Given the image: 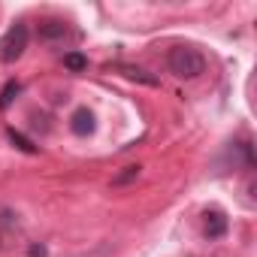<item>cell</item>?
<instances>
[{
	"label": "cell",
	"mask_w": 257,
	"mask_h": 257,
	"mask_svg": "<svg viewBox=\"0 0 257 257\" xmlns=\"http://www.w3.org/2000/svg\"><path fill=\"white\" fill-rule=\"evenodd\" d=\"M167 67L176 79H197L206 73V58L197 46H188V43H179L167 52Z\"/></svg>",
	"instance_id": "obj_1"
},
{
	"label": "cell",
	"mask_w": 257,
	"mask_h": 257,
	"mask_svg": "<svg viewBox=\"0 0 257 257\" xmlns=\"http://www.w3.org/2000/svg\"><path fill=\"white\" fill-rule=\"evenodd\" d=\"M28 40H31V31H28V25L25 22H19V25H13L4 37H0V64H16L22 55H25V49H28Z\"/></svg>",
	"instance_id": "obj_2"
},
{
	"label": "cell",
	"mask_w": 257,
	"mask_h": 257,
	"mask_svg": "<svg viewBox=\"0 0 257 257\" xmlns=\"http://www.w3.org/2000/svg\"><path fill=\"white\" fill-rule=\"evenodd\" d=\"M37 34H40L43 43H55V40H64L70 34V25L64 19H46V22H40Z\"/></svg>",
	"instance_id": "obj_3"
},
{
	"label": "cell",
	"mask_w": 257,
	"mask_h": 257,
	"mask_svg": "<svg viewBox=\"0 0 257 257\" xmlns=\"http://www.w3.org/2000/svg\"><path fill=\"white\" fill-rule=\"evenodd\" d=\"M70 131L76 134V137H88L91 131H94V112L91 109H76L73 112V118H70Z\"/></svg>",
	"instance_id": "obj_4"
},
{
	"label": "cell",
	"mask_w": 257,
	"mask_h": 257,
	"mask_svg": "<svg viewBox=\"0 0 257 257\" xmlns=\"http://www.w3.org/2000/svg\"><path fill=\"white\" fill-rule=\"evenodd\" d=\"M227 215L224 212H218V209H212V212H206V236L209 239H221L224 233H227Z\"/></svg>",
	"instance_id": "obj_5"
},
{
	"label": "cell",
	"mask_w": 257,
	"mask_h": 257,
	"mask_svg": "<svg viewBox=\"0 0 257 257\" xmlns=\"http://www.w3.org/2000/svg\"><path fill=\"white\" fill-rule=\"evenodd\" d=\"M118 73H121L124 79H131V82H143V85H152V88L158 85V76H152V73L143 70V67H127V64H124V67H118Z\"/></svg>",
	"instance_id": "obj_6"
},
{
	"label": "cell",
	"mask_w": 257,
	"mask_h": 257,
	"mask_svg": "<svg viewBox=\"0 0 257 257\" xmlns=\"http://www.w3.org/2000/svg\"><path fill=\"white\" fill-rule=\"evenodd\" d=\"M137 179H140V167L131 164V167H124L121 173L112 176V185H115V188H124V185H131V182H137Z\"/></svg>",
	"instance_id": "obj_7"
},
{
	"label": "cell",
	"mask_w": 257,
	"mask_h": 257,
	"mask_svg": "<svg viewBox=\"0 0 257 257\" xmlns=\"http://www.w3.org/2000/svg\"><path fill=\"white\" fill-rule=\"evenodd\" d=\"M7 137H10V143H13L16 149H22V152H28V155H37V146H34L28 137H22V134L16 131V127H10V131H7Z\"/></svg>",
	"instance_id": "obj_8"
},
{
	"label": "cell",
	"mask_w": 257,
	"mask_h": 257,
	"mask_svg": "<svg viewBox=\"0 0 257 257\" xmlns=\"http://www.w3.org/2000/svg\"><path fill=\"white\" fill-rule=\"evenodd\" d=\"M64 67H67V70H73V73H79V70H85V67H88V58H85V55H79V52H70V55H64Z\"/></svg>",
	"instance_id": "obj_9"
},
{
	"label": "cell",
	"mask_w": 257,
	"mask_h": 257,
	"mask_svg": "<svg viewBox=\"0 0 257 257\" xmlns=\"http://www.w3.org/2000/svg\"><path fill=\"white\" fill-rule=\"evenodd\" d=\"M22 91V85L19 82H10L7 88H4V94H0V109H10V103H13V97Z\"/></svg>",
	"instance_id": "obj_10"
},
{
	"label": "cell",
	"mask_w": 257,
	"mask_h": 257,
	"mask_svg": "<svg viewBox=\"0 0 257 257\" xmlns=\"http://www.w3.org/2000/svg\"><path fill=\"white\" fill-rule=\"evenodd\" d=\"M31 257H46V245H31Z\"/></svg>",
	"instance_id": "obj_11"
}]
</instances>
